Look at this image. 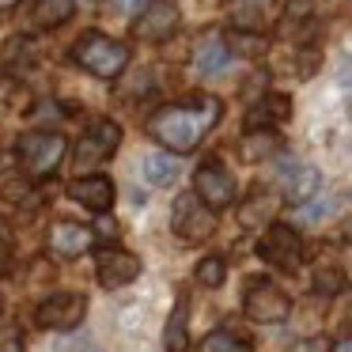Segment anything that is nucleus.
Listing matches in <instances>:
<instances>
[{
  "mask_svg": "<svg viewBox=\"0 0 352 352\" xmlns=\"http://www.w3.org/2000/svg\"><path fill=\"white\" fill-rule=\"evenodd\" d=\"M220 114H223V102L216 99V95H193V99H186V102L155 110V114L148 118V133H152L167 152L186 155L201 144V137H205L216 122H220Z\"/></svg>",
  "mask_w": 352,
  "mask_h": 352,
  "instance_id": "1",
  "label": "nucleus"
},
{
  "mask_svg": "<svg viewBox=\"0 0 352 352\" xmlns=\"http://www.w3.org/2000/svg\"><path fill=\"white\" fill-rule=\"evenodd\" d=\"M129 57H133V54H129V46H125V42L110 38V34H99V31L84 34V38L72 46V61H76L84 72L99 76V80L122 76L125 65H129Z\"/></svg>",
  "mask_w": 352,
  "mask_h": 352,
  "instance_id": "2",
  "label": "nucleus"
},
{
  "mask_svg": "<svg viewBox=\"0 0 352 352\" xmlns=\"http://www.w3.org/2000/svg\"><path fill=\"white\" fill-rule=\"evenodd\" d=\"M65 148H69V140L54 129H34V133H23V137L16 140V155H19V163H23V170L31 178L54 175L65 160Z\"/></svg>",
  "mask_w": 352,
  "mask_h": 352,
  "instance_id": "3",
  "label": "nucleus"
},
{
  "mask_svg": "<svg viewBox=\"0 0 352 352\" xmlns=\"http://www.w3.org/2000/svg\"><path fill=\"white\" fill-rule=\"evenodd\" d=\"M243 311L250 322L261 326H276V322H288L292 314V299L280 284H273L269 276H250L243 288Z\"/></svg>",
  "mask_w": 352,
  "mask_h": 352,
  "instance_id": "4",
  "label": "nucleus"
},
{
  "mask_svg": "<svg viewBox=\"0 0 352 352\" xmlns=\"http://www.w3.org/2000/svg\"><path fill=\"white\" fill-rule=\"evenodd\" d=\"M170 231L182 243H201L216 231V212L197 197V193H178L175 208H170Z\"/></svg>",
  "mask_w": 352,
  "mask_h": 352,
  "instance_id": "5",
  "label": "nucleus"
},
{
  "mask_svg": "<svg viewBox=\"0 0 352 352\" xmlns=\"http://www.w3.org/2000/svg\"><path fill=\"white\" fill-rule=\"evenodd\" d=\"M258 258L269 261L273 269L296 273L299 261H303V239H299V231H292L288 223H269L258 239Z\"/></svg>",
  "mask_w": 352,
  "mask_h": 352,
  "instance_id": "6",
  "label": "nucleus"
},
{
  "mask_svg": "<svg viewBox=\"0 0 352 352\" xmlns=\"http://www.w3.org/2000/svg\"><path fill=\"white\" fill-rule=\"evenodd\" d=\"M87 314V296L84 292H54L50 299H42L34 322L38 329H76Z\"/></svg>",
  "mask_w": 352,
  "mask_h": 352,
  "instance_id": "7",
  "label": "nucleus"
},
{
  "mask_svg": "<svg viewBox=\"0 0 352 352\" xmlns=\"http://www.w3.org/2000/svg\"><path fill=\"white\" fill-rule=\"evenodd\" d=\"M193 193H197L212 212H220V208H231V201H235V178H231V170H223L216 160H205L193 170Z\"/></svg>",
  "mask_w": 352,
  "mask_h": 352,
  "instance_id": "8",
  "label": "nucleus"
},
{
  "mask_svg": "<svg viewBox=\"0 0 352 352\" xmlns=\"http://www.w3.org/2000/svg\"><path fill=\"white\" fill-rule=\"evenodd\" d=\"M118 144H122V125L110 122V118L95 122L76 144V170H87V167H95V163L110 160V155L118 152Z\"/></svg>",
  "mask_w": 352,
  "mask_h": 352,
  "instance_id": "9",
  "label": "nucleus"
},
{
  "mask_svg": "<svg viewBox=\"0 0 352 352\" xmlns=\"http://www.w3.org/2000/svg\"><path fill=\"white\" fill-rule=\"evenodd\" d=\"M95 276H99V284L107 292L125 288V284H133L140 276V258H137V254H129V250H122V246H107V250H99Z\"/></svg>",
  "mask_w": 352,
  "mask_h": 352,
  "instance_id": "10",
  "label": "nucleus"
},
{
  "mask_svg": "<svg viewBox=\"0 0 352 352\" xmlns=\"http://www.w3.org/2000/svg\"><path fill=\"white\" fill-rule=\"evenodd\" d=\"M175 27H178V8L175 4H170V0H152V4L137 16L133 34H137L140 42H167L170 34H175Z\"/></svg>",
  "mask_w": 352,
  "mask_h": 352,
  "instance_id": "11",
  "label": "nucleus"
},
{
  "mask_svg": "<svg viewBox=\"0 0 352 352\" xmlns=\"http://www.w3.org/2000/svg\"><path fill=\"white\" fill-rule=\"evenodd\" d=\"M276 178H280V186H284V197L296 201V205H307V201L314 197V190H318V170L299 163L296 155H284V160L276 163Z\"/></svg>",
  "mask_w": 352,
  "mask_h": 352,
  "instance_id": "12",
  "label": "nucleus"
},
{
  "mask_svg": "<svg viewBox=\"0 0 352 352\" xmlns=\"http://www.w3.org/2000/svg\"><path fill=\"white\" fill-rule=\"evenodd\" d=\"M69 197L76 205H84L87 212H110L114 205V182L107 175H80L76 182H69Z\"/></svg>",
  "mask_w": 352,
  "mask_h": 352,
  "instance_id": "13",
  "label": "nucleus"
},
{
  "mask_svg": "<svg viewBox=\"0 0 352 352\" xmlns=\"http://www.w3.org/2000/svg\"><path fill=\"white\" fill-rule=\"evenodd\" d=\"M95 235H99L95 228L65 220V223H57V228L50 231V250L61 254V258H80V254H87L95 246Z\"/></svg>",
  "mask_w": 352,
  "mask_h": 352,
  "instance_id": "14",
  "label": "nucleus"
},
{
  "mask_svg": "<svg viewBox=\"0 0 352 352\" xmlns=\"http://www.w3.org/2000/svg\"><path fill=\"white\" fill-rule=\"evenodd\" d=\"M288 114H292V99H288V95H265V99H258L250 107V114H246V133L269 129V125L284 122Z\"/></svg>",
  "mask_w": 352,
  "mask_h": 352,
  "instance_id": "15",
  "label": "nucleus"
},
{
  "mask_svg": "<svg viewBox=\"0 0 352 352\" xmlns=\"http://www.w3.org/2000/svg\"><path fill=\"white\" fill-rule=\"evenodd\" d=\"M273 212H276L273 193H269V190H254V197L246 201V205H239V223H243L246 231H265L269 223H276Z\"/></svg>",
  "mask_w": 352,
  "mask_h": 352,
  "instance_id": "16",
  "label": "nucleus"
},
{
  "mask_svg": "<svg viewBox=\"0 0 352 352\" xmlns=\"http://www.w3.org/2000/svg\"><path fill=\"white\" fill-rule=\"evenodd\" d=\"M190 296H178L175 303V314L167 318V329H163V344H167V352H190Z\"/></svg>",
  "mask_w": 352,
  "mask_h": 352,
  "instance_id": "17",
  "label": "nucleus"
},
{
  "mask_svg": "<svg viewBox=\"0 0 352 352\" xmlns=\"http://www.w3.org/2000/svg\"><path fill=\"white\" fill-rule=\"evenodd\" d=\"M76 0H34V23L38 27H61L72 19Z\"/></svg>",
  "mask_w": 352,
  "mask_h": 352,
  "instance_id": "18",
  "label": "nucleus"
},
{
  "mask_svg": "<svg viewBox=\"0 0 352 352\" xmlns=\"http://www.w3.org/2000/svg\"><path fill=\"white\" fill-rule=\"evenodd\" d=\"M276 148H280V140H276V133H269V129H261V133H246V137L239 140V155H243L246 163L265 160V155H273Z\"/></svg>",
  "mask_w": 352,
  "mask_h": 352,
  "instance_id": "19",
  "label": "nucleus"
},
{
  "mask_svg": "<svg viewBox=\"0 0 352 352\" xmlns=\"http://www.w3.org/2000/svg\"><path fill=\"white\" fill-rule=\"evenodd\" d=\"M144 178L152 186H170L178 178V163H175V155H167V152H152V155H144Z\"/></svg>",
  "mask_w": 352,
  "mask_h": 352,
  "instance_id": "20",
  "label": "nucleus"
},
{
  "mask_svg": "<svg viewBox=\"0 0 352 352\" xmlns=\"http://www.w3.org/2000/svg\"><path fill=\"white\" fill-rule=\"evenodd\" d=\"M228 61H231V50H228V42H205L201 46V54H197V69H201V76H216V72H223L228 69Z\"/></svg>",
  "mask_w": 352,
  "mask_h": 352,
  "instance_id": "21",
  "label": "nucleus"
},
{
  "mask_svg": "<svg viewBox=\"0 0 352 352\" xmlns=\"http://www.w3.org/2000/svg\"><path fill=\"white\" fill-rule=\"evenodd\" d=\"M197 352H250V341L231 333V329H212V333L201 341Z\"/></svg>",
  "mask_w": 352,
  "mask_h": 352,
  "instance_id": "22",
  "label": "nucleus"
},
{
  "mask_svg": "<svg viewBox=\"0 0 352 352\" xmlns=\"http://www.w3.org/2000/svg\"><path fill=\"white\" fill-rule=\"evenodd\" d=\"M228 50H235V54H243V57H258V54H265V38H261L258 31H235V27H231Z\"/></svg>",
  "mask_w": 352,
  "mask_h": 352,
  "instance_id": "23",
  "label": "nucleus"
},
{
  "mask_svg": "<svg viewBox=\"0 0 352 352\" xmlns=\"http://www.w3.org/2000/svg\"><path fill=\"white\" fill-rule=\"evenodd\" d=\"M193 273H197V280L205 284V288H220L223 276H228V261H223L220 254H208V258L197 261V269H193Z\"/></svg>",
  "mask_w": 352,
  "mask_h": 352,
  "instance_id": "24",
  "label": "nucleus"
},
{
  "mask_svg": "<svg viewBox=\"0 0 352 352\" xmlns=\"http://www.w3.org/2000/svg\"><path fill=\"white\" fill-rule=\"evenodd\" d=\"M344 288V276H341V269L337 265H318L314 269V292H318V296H337V292Z\"/></svg>",
  "mask_w": 352,
  "mask_h": 352,
  "instance_id": "25",
  "label": "nucleus"
},
{
  "mask_svg": "<svg viewBox=\"0 0 352 352\" xmlns=\"http://www.w3.org/2000/svg\"><path fill=\"white\" fill-rule=\"evenodd\" d=\"M57 352H99V344H95L91 337L80 333V337H69V341H61V349H57Z\"/></svg>",
  "mask_w": 352,
  "mask_h": 352,
  "instance_id": "26",
  "label": "nucleus"
},
{
  "mask_svg": "<svg viewBox=\"0 0 352 352\" xmlns=\"http://www.w3.org/2000/svg\"><path fill=\"white\" fill-rule=\"evenodd\" d=\"M299 212H303V220H322V216L333 212V205H329V201H314V205H303Z\"/></svg>",
  "mask_w": 352,
  "mask_h": 352,
  "instance_id": "27",
  "label": "nucleus"
},
{
  "mask_svg": "<svg viewBox=\"0 0 352 352\" xmlns=\"http://www.w3.org/2000/svg\"><path fill=\"white\" fill-rule=\"evenodd\" d=\"M0 352H23V337L12 326H4V344H0Z\"/></svg>",
  "mask_w": 352,
  "mask_h": 352,
  "instance_id": "28",
  "label": "nucleus"
},
{
  "mask_svg": "<svg viewBox=\"0 0 352 352\" xmlns=\"http://www.w3.org/2000/svg\"><path fill=\"white\" fill-rule=\"evenodd\" d=\"M118 4H122L125 12H144V8H148L144 0H118Z\"/></svg>",
  "mask_w": 352,
  "mask_h": 352,
  "instance_id": "29",
  "label": "nucleus"
},
{
  "mask_svg": "<svg viewBox=\"0 0 352 352\" xmlns=\"http://www.w3.org/2000/svg\"><path fill=\"white\" fill-rule=\"evenodd\" d=\"M333 352H352V337H344V341L333 344Z\"/></svg>",
  "mask_w": 352,
  "mask_h": 352,
  "instance_id": "30",
  "label": "nucleus"
},
{
  "mask_svg": "<svg viewBox=\"0 0 352 352\" xmlns=\"http://www.w3.org/2000/svg\"><path fill=\"white\" fill-rule=\"evenodd\" d=\"M341 239H344V243H349V246H352V220H349V223H344V231H341Z\"/></svg>",
  "mask_w": 352,
  "mask_h": 352,
  "instance_id": "31",
  "label": "nucleus"
},
{
  "mask_svg": "<svg viewBox=\"0 0 352 352\" xmlns=\"http://www.w3.org/2000/svg\"><path fill=\"white\" fill-rule=\"evenodd\" d=\"M0 8H4V12H12V8H16V0H0Z\"/></svg>",
  "mask_w": 352,
  "mask_h": 352,
  "instance_id": "32",
  "label": "nucleus"
},
{
  "mask_svg": "<svg viewBox=\"0 0 352 352\" xmlns=\"http://www.w3.org/2000/svg\"><path fill=\"white\" fill-rule=\"evenodd\" d=\"M254 4H261V8H265V4H269V0H254Z\"/></svg>",
  "mask_w": 352,
  "mask_h": 352,
  "instance_id": "33",
  "label": "nucleus"
},
{
  "mask_svg": "<svg viewBox=\"0 0 352 352\" xmlns=\"http://www.w3.org/2000/svg\"><path fill=\"white\" fill-rule=\"evenodd\" d=\"M349 8H352V0H349Z\"/></svg>",
  "mask_w": 352,
  "mask_h": 352,
  "instance_id": "34",
  "label": "nucleus"
}]
</instances>
